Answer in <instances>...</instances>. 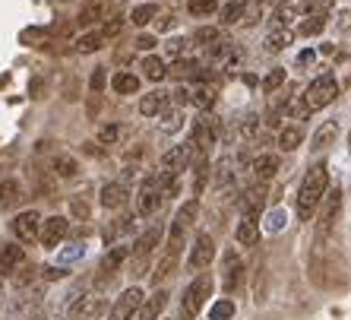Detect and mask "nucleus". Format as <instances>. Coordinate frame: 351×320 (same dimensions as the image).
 <instances>
[{
	"mask_svg": "<svg viewBox=\"0 0 351 320\" xmlns=\"http://www.w3.org/2000/svg\"><path fill=\"white\" fill-rule=\"evenodd\" d=\"M329 190V165L326 162H317L311 165V172L304 174L301 187H298V219L311 222L313 213L319 209V203H323V194Z\"/></svg>",
	"mask_w": 351,
	"mask_h": 320,
	"instance_id": "f257e3e1",
	"label": "nucleus"
},
{
	"mask_svg": "<svg viewBox=\"0 0 351 320\" xmlns=\"http://www.w3.org/2000/svg\"><path fill=\"white\" fill-rule=\"evenodd\" d=\"M213 288H215L213 276H209V273H199V276L184 288V295H180V320H193L196 314L203 311V304L209 301Z\"/></svg>",
	"mask_w": 351,
	"mask_h": 320,
	"instance_id": "f03ea898",
	"label": "nucleus"
},
{
	"mask_svg": "<svg viewBox=\"0 0 351 320\" xmlns=\"http://www.w3.org/2000/svg\"><path fill=\"white\" fill-rule=\"evenodd\" d=\"M335 95H339L335 76L323 73V76H317V80H311V86L301 92V102L307 111H319V108H326L329 102H335Z\"/></svg>",
	"mask_w": 351,
	"mask_h": 320,
	"instance_id": "7ed1b4c3",
	"label": "nucleus"
},
{
	"mask_svg": "<svg viewBox=\"0 0 351 320\" xmlns=\"http://www.w3.org/2000/svg\"><path fill=\"white\" fill-rule=\"evenodd\" d=\"M215 140H219V124H215V117L209 115V111H203V115L193 121V140H190V146H193V152L206 156Z\"/></svg>",
	"mask_w": 351,
	"mask_h": 320,
	"instance_id": "20e7f679",
	"label": "nucleus"
},
{
	"mask_svg": "<svg viewBox=\"0 0 351 320\" xmlns=\"http://www.w3.org/2000/svg\"><path fill=\"white\" fill-rule=\"evenodd\" d=\"M162 241V225H152V229L146 231V235H139L136 244L130 247V254H133V276H143V273L149 270V254L156 251V244Z\"/></svg>",
	"mask_w": 351,
	"mask_h": 320,
	"instance_id": "39448f33",
	"label": "nucleus"
},
{
	"mask_svg": "<svg viewBox=\"0 0 351 320\" xmlns=\"http://www.w3.org/2000/svg\"><path fill=\"white\" fill-rule=\"evenodd\" d=\"M215 260V241L209 231H199L190 244V254H187V270L199 273V270H209V263Z\"/></svg>",
	"mask_w": 351,
	"mask_h": 320,
	"instance_id": "423d86ee",
	"label": "nucleus"
},
{
	"mask_svg": "<svg viewBox=\"0 0 351 320\" xmlns=\"http://www.w3.org/2000/svg\"><path fill=\"white\" fill-rule=\"evenodd\" d=\"M162 187H158L156 178H146L143 181V187H139L136 194V216H143V219H149V216L158 213V206H162Z\"/></svg>",
	"mask_w": 351,
	"mask_h": 320,
	"instance_id": "0eeeda50",
	"label": "nucleus"
},
{
	"mask_svg": "<svg viewBox=\"0 0 351 320\" xmlns=\"http://www.w3.org/2000/svg\"><path fill=\"white\" fill-rule=\"evenodd\" d=\"M143 288H136V286H130L127 292H121V298L114 301V308L108 311V320H133L136 317V311H139V304H143Z\"/></svg>",
	"mask_w": 351,
	"mask_h": 320,
	"instance_id": "6e6552de",
	"label": "nucleus"
},
{
	"mask_svg": "<svg viewBox=\"0 0 351 320\" xmlns=\"http://www.w3.org/2000/svg\"><path fill=\"white\" fill-rule=\"evenodd\" d=\"M190 162H193V146H190V143H184V146H174V149H168V152H165L162 162H158V172L178 178L184 168H190Z\"/></svg>",
	"mask_w": 351,
	"mask_h": 320,
	"instance_id": "1a4fd4ad",
	"label": "nucleus"
},
{
	"mask_svg": "<svg viewBox=\"0 0 351 320\" xmlns=\"http://www.w3.org/2000/svg\"><path fill=\"white\" fill-rule=\"evenodd\" d=\"M323 213H319V222H317V235H319V241L326 238L329 231H332V225H335V219H339V209H342V190L335 187V190H326L323 194Z\"/></svg>",
	"mask_w": 351,
	"mask_h": 320,
	"instance_id": "9d476101",
	"label": "nucleus"
},
{
	"mask_svg": "<svg viewBox=\"0 0 351 320\" xmlns=\"http://www.w3.org/2000/svg\"><path fill=\"white\" fill-rule=\"evenodd\" d=\"M174 99H178V105H193L199 111H209L215 105V89L213 86H193V89L180 86V89H174Z\"/></svg>",
	"mask_w": 351,
	"mask_h": 320,
	"instance_id": "9b49d317",
	"label": "nucleus"
},
{
	"mask_svg": "<svg viewBox=\"0 0 351 320\" xmlns=\"http://www.w3.org/2000/svg\"><path fill=\"white\" fill-rule=\"evenodd\" d=\"M66 231H70V222L64 216H51V219H41V229H38V241L41 247H58L60 241L66 238Z\"/></svg>",
	"mask_w": 351,
	"mask_h": 320,
	"instance_id": "f8f14e48",
	"label": "nucleus"
},
{
	"mask_svg": "<svg viewBox=\"0 0 351 320\" xmlns=\"http://www.w3.org/2000/svg\"><path fill=\"white\" fill-rule=\"evenodd\" d=\"M101 311H105V298L101 295H80L73 304H70L66 317L70 320H95Z\"/></svg>",
	"mask_w": 351,
	"mask_h": 320,
	"instance_id": "ddd939ff",
	"label": "nucleus"
},
{
	"mask_svg": "<svg viewBox=\"0 0 351 320\" xmlns=\"http://www.w3.org/2000/svg\"><path fill=\"white\" fill-rule=\"evenodd\" d=\"M38 229H41V216L35 209H25V213H19L13 219V235L19 241H35L38 238Z\"/></svg>",
	"mask_w": 351,
	"mask_h": 320,
	"instance_id": "4468645a",
	"label": "nucleus"
},
{
	"mask_svg": "<svg viewBox=\"0 0 351 320\" xmlns=\"http://www.w3.org/2000/svg\"><path fill=\"white\" fill-rule=\"evenodd\" d=\"M266 194H269V190H266V184H263V181H256L254 187H247L244 194L237 197V206H241L244 213H254V216H260V209H263V206H266Z\"/></svg>",
	"mask_w": 351,
	"mask_h": 320,
	"instance_id": "2eb2a0df",
	"label": "nucleus"
},
{
	"mask_svg": "<svg viewBox=\"0 0 351 320\" xmlns=\"http://www.w3.org/2000/svg\"><path fill=\"white\" fill-rule=\"evenodd\" d=\"M234 238H237V244L254 247L256 241H260V219H256L254 213H244L241 222H237V229H234Z\"/></svg>",
	"mask_w": 351,
	"mask_h": 320,
	"instance_id": "dca6fc26",
	"label": "nucleus"
},
{
	"mask_svg": "<svg viewBox=\"0 0 351 320\" xmlns=\"http://www.w3.org/2000/svg\"><path fill=\"white\" fill-rule=\"evenodd\" d=\"M165 308H168V292H165V288H158V292H152L149 298H143V304H139L136 317H139V320H158Z\"/></svg>",
	"mask_w": 351,
	"mask_h": 320,
	"instance_id": "f3484780",
	"label": "nucleus"
},
{
	"mask_svg": "<svg viewBox=\"0 0 351 320\" xmlns=\"http://www.w3.org/2000/svg\"><path fill=\"white\" fill-rule=\"evenodd\" d=\"M23 260H25L23 244H3L0 247V276H13L23 266Z\"/></svg>",
	"mask_w": 351,
	"mask_h": 320,
	"instance_id": "a211bd4d",
	"label": "nucleus"
},
{
	"mask_svg": "<svg viewBox=\"0 0 351 320\" xmlns=\"http://www.w3.org/2000/svg\"><path fill=\"white\" fill-rule=\"evenodd\" d=\"M237 184V174H234V162H231V156L219 159V165H215V190L219 194H231Z\"/></svg>",
	"mask_w": 351,
	"mask_h": 320,
	"instance_id": "6ab92c4d",
	"label": "nucleus"
},
{
	"mask_svg": "<svg viewBox=\"0 0 351 320\" xmlns=\"http://www.w3.org/2000/svg\"><path fill=\"white\" fill-rule=\"evenodd\" d=\"M250 168H254V178L266 184V181H272L278 174V156H272V152H263V156L254 159V165H250Z\"/></svg>",
	"mask_w": 351,
	"mask_h": 320,
	"instance_id": "aec40b11",
	"label": "nucleus"
},
{
	"mask_svg": "<svg viewBox=\"0 0 351 320\" xmlns=\"http://www.w3.org/2000/svg\"><path fill=\"white\" fill-rule=\"evenodd\" d=\"M294 41V35H291V29L288 25H276L269 35H266V41H263V48L269 51V54H278V51H285L288 45Z\"/></svg>",
	"mask_w": 351,
	"mask_h": 320,
	"instance_id": "412c9836",
	"label": "nucleus"
},
{
	"mask_svg": "<svg viewBox=\"0 0 351 320\" xmlns=\"http://www.w3.org/2000/svg\"><path fill=\"white\" fill-rule=\"evenodd\" d=\"M101 206H105V209H121L123 203H127V187H123V184H117V181H111V184H105V187H101Z\"/></svg>",
	"mask_w": 351,
	"mask_h": 320,
	"instance_id": "4be33fe9",
	"label": "nucleus"
},
{
	"mask_svg": "<svg viewBox=\"0 0 351 320\" xmlns=\"http://www.w3.org/2000/svg\"><path fill=\"white\" fill-rule=\"evenodd\" d=\"M168 105V92H146L143 99H139V115H146V117H156L162 108Z\"/></svg>",
	"mask_w": 351,
	"mask_h": 320,
	"instance_id": "5701e85b",
	"label": "nucleus"
},
{
	"mask_svg": "<svg viewBox=\"0 0 351 320\" xmlns=\"http://www.w3.org/2000/svg\"><path fill=\"white\" fill-rule=\"evenodd\" d=\"M335 137H339V124H335V121H326V124H323V127H319V130L311 137V149H313V152H323L329 143H335Z\"/></svg>",
	"mask_w": 351,
	"mask_h": 320,
	"instance_id": "b1692460",
	"label": "nucleus"
},
{
	"mask_svg": "<svg viewBox=\"0 0 351 320\" xmlns=\"http://www.w3.org/2000/svg\"><path fill=\"white\" fill-rule=\"evenodd\" d=\"M184 127V111L180 108H162L158 111V130L162 133H178Z\"/></svg>",
	"mask_w": 351,
	"mask_h": 320,
	"instance_id": "393cba45",
	"label": "nucleus"
},
{
	"mask_svg": "<svg viewBox=\"0 0 351 320\" xmlns=\"http://www.w3.org/2000/svg\"><path fill=\"white\" fill-rule=\"evenodd\" d=\"M304 143V130L301 127H282V130H278V149H282V152H294V149L301 146Z\"/></svg>",
	"mask_w": 351,
	"mask_h": 320,
	"instance_id": "a878e982",
	"label": "nucleus"
},
{
	"mask_svg": "<svg viewBox=\"0 0 351 320\" xmlns=\"http://www.w3.org/2000/svg\"><path fill=\"white\" fill-rule=\"evenodd\" d=\"M247 16V0H234L221 10V25H241Z\"/></svg>",
	"mask_w": 351,
	"mask_h": 320,
	"instance_id": "bb28decb",
	"label": "nucleus"
},
{
	"mask_svg": "<svg viewBox=\"0 0 351 320\" xmlns=\"http://www.w3.org/2000/svg\"><path fill=\"white\" fill-rule=\"evenodd\" d=\"M111 89H114L117 95H133V92H139V76H133V73H114V80H111Z\"/></svg>",
	"mask_w": 351,
	"mask_h": 320,
	"instance_id": "cd10ccee",
	"label": "nucleus"
},
{
	"mask_svg": "<svg viewBox=\"0 0 351 320\" xmlns=\"http://www.w3.org/2000/svg\"><path fill=\"white\" fill-rule=\"evenodd\" d=\"M143 73H146V80L162 82L165 76H168V67H165V60H162V58H156V54H149V58L143 60Z\"/></svg>",
	"mask_w": 351,
	"mask_h": 320,
	"instance_id": "c85d7f7f",
	"label": "nucleus"
},
{
	"mask_svg": "<svg viewBox=\"0 0 351 320\" xmlns=\"http://www.w3.org/2000/svg\"><path fill=\"white\" fill-rule=\"evenodd\" d=\"M127 257H130V247H123V244L111 247V251H108V254H105V260H101V270H105L108 276H111V273H114L117 266H121V263L127 260Z\"/></svg>",
	"mask_w": 351,
	"mask_h": 320,
	"instance_id": "c756f323",
	"label": "nucleus"
},
{
	"mask_svg": "<svg viewBox=\"0 0 351 320\" xmlns=\"http://www.w3.org/2000/svg\"><path fill=\"white\" fill-rule=\"evenodd\" d=\"M16 200H19V181H13V178L0 181V209H10Z\"/></svg>",
	"mask_w": 351,
	"mask_h": 320,
	"instance_id": "7c9ffc66",
	"label": "nucleus"
},
{
	"mask_svg": "<svg viewBox=\"0 0 351 320\" xmlns=\"http://www.w3.org/2000/svg\"><path fill=\"white\" fill-rule=\"evenodd\" d=\"M168 73H174V76H180V80H184V76H193V80H199V73H203V67L196 64V60H184V58H178L174 60V67L171 70H168Z\"/></svg>",
	"mask_w": 351,
	"mask_h": 320,
	"instance_id": "2f4dec72",
	"label": "nucleus"
},
{
	"mask_svg": "<svg viewBox=\"0 0 351 320\" xmlns=\"http://www.w3.org/2000/svg\"><path fill=\"white\" fill-rule=\"evenodd\" d=\"M285 80H288L285 67H276V70H269V73L263 76L260 89H263V92H278V89H282V86H285Z\"/></svg>",
	"mask_w": 351,
	"mask_h": 320,
	"instance_id": "473e14b6",
	"label": "nucleus"
},
{
	"mask_svg": "<svg viewBox=\"0 0 351 320\" xmlns=\"http://www.w3.org/2000/svg\"><path fill=\"white\" fill-rule=\"evenodd\" d=\"M196 216H199V200H187V203L178 209L174 222H178V225H184V229H190V225L196 222Z\"/></svg>",
	"mask_w": 351,
	"mask_h": 320,
	"instance_id": "72a5a7b5",
	"label": "nucleus"
},
{
	"mask_svg": "<svg viewBox=\"0 0 351 320\" xmlns=\"http://www.w3.org/2000/svg\"><path fill=\"white\" fill-rule=\"evenodd\" d=\"M215 10H219V3L215 0H190L187 3V13L196 19H206V16H215Z\"/></svg>",
	"mask_w": 351,
	"mask_h": 320,
	"instance_id": "f704fd0d",
	"label": "nucleus"
},
{
	"mask_svg": "<svg viewBox=\"0 0 351 320\" xmlns=\"http://www.w3.org/2000/svg\"><path fill=\"white\" fill-rule=\"evenodd\" d=\"M156 13H158L156 3H139V7H133L130 23L133 25H146V23H152V19H156Z\"/></svg>",
	"mask_w": 351,
	"mask_h": 320,
	"instance_id": "c9c22d12",
	"label": "nucleus"
},
{
	"mask_svg": "<svg viewBox=\"0 0 351 320\" xmlns=\"http://www.w3.org/2000/svg\"><path fill=\"white\" fill-rule=\"evenodd\" d=\"M323 29H326V13H311V16L301 23V35H307V38H311V35H319Z\"/></svg>",
	"mask_w": 351,
	"mask_h": 320,
	"instance_id": "e433bc0d",
	"label": "nucleus"
},
{
	"mask_svg": "<svg viewBox=\"0 0 351 320\" xmlns=\"http://www.w3.org/2000/svg\"><path fill=\"white\" fill-rule=\"evenodd\" d=\"M234 301L231 298H221V301H215L213 308H209V320H231L234 317Z\"/></svg>",
	"mask_w": 351,
	"mask_h": 320,
	"instance_id": "4c0bfd02",
	"label": "nucleus"
},
{
	"mask_svg": "<svg viewBox=\"0 0 351 320\" xmlns=\"http://www.w3.org/2000/svg\"><path fill=\"white\" fill-rule=\"evenodd\" d=\"M101 45H105L101 32H86L80 41H76V51H80V54H92V51H98Z\"/></svg>",
	"mask_w": 351,
	"mask_h": 320,
	"instance_id": "58836bf2",
	"label": "nucleus"
},
{
	"mask_svg": "<svg viewBox=\"0 0 351 320\" xmlns=\"http://www.w3.org/2000/svg\"><path fill=\"white\" fill-rule=\"evenodd\" d=\"M301 13V3H294V0H288V3H282V7L276 10V19H278V25H288L294 16Z\"/></svg>",
	"mask_w": 351,
	"mask_h": 320,
	"instance_id": "ea45409f",
	"label": "nucleus"
},
{
	"mask_svg": "<svg viewBox=\"0 0 351 320\" xmlns=\"http://www.w3.org/2000/svg\"><path fill=\"white\" fill-rule=\"evenodd\" d=\"M76 168H80V165H76V159H70V156H58V159H54V172H58L60 178H73Z\"/></svg>",
	"mask_w": 351,
	"mask_h": 320,
	"instance_id": "a19ab883",
	"label": "nucleus"
},
{
	"mask_svg": "<svg viewBox=\"0 0 351 320\" xmlns=\"http://www.w3.org/2000/svg\"><path fill=\"white\" fill-rule=\"evenodd\" d=\"M174 263H178V254H165L162 260H158V270H156V276H152V279H165V276H171L174 273Z\"/></svg>",
	"mask_w": 351,
	"mask_h": 320,
	"instance_id": "79ce46f5",
	"label": "nucleus"
},
{
	"mask_svg": "<svg viewBox=\"0 0 351 320\" xmlns=\"http://www.w3.org/2000/svg\"><path fill=\"white\" fill-rule=\"evenodd\" d=\"M219 38H221V32H219V29H213V25H209V29H199V32L193 35L196 45H206V48H213Z\"/></svg>",
	"mask_w": 351,
	"mask_h": 320,
	"instance_id": "37998d69",
	"label": "nucleus"
},
{
	"mask_svg": "<svg viewBox=\"0 0 351 320\" xmlns=\"http://www.w3.org/2000/svg\"><path fill=\"white\" fill-rule=\"evenodd\" d=\"M101 13H105V3H89V7H82V13H80V23H98L101 19Z\"/></svg>",
	"mask_w": 351,
	"mask_h": 320,
	"instance_id": "c03bdc74",
	"label": "nucleus"
},
{
	"mask_svg": "<svg viewBox=\"0 0 351 320\" xmlns=\"http://www.w3.org/2000/svg\"><path fill=\"white\" fill-rule=\"evenodd\" d=\"M82 254H86V244H70L58 254V263H73V260H80Z\"/></svg>",
	"mask_w": 351,
	"mask_h": 320,
	"instance_id": "a18cd8bd",
	"label": "nucleus"
},
{
	"mask_svg": "<svg viewBox=\"0 0 351 320\" xmlns=\"http://www.w3.org/2000/svg\"><path fill=\"white\" fill-rule=\"evenodd\" d=\"M117 137H121V127H117V124H108V127H101V130H98V143H101V146L117 143Z\"/></svg>",
	"mask_w": 351,
	"mask_h": 320,
	"instance_id": "49530a36",
	"label": "nucleus"
},
{
	"mask_svg": "<svg viewBox=\"0 0 351 320\" xmlns=\"http://www.w3.org/2000/svg\"><path fill=\"white\" fill-rule=\"evenodd\" d=\"M121 29H123V19L121 16H111L105 25H101V38H105V41L114 38V35H121Z\"/></svg>",
	"mask_w": 351,
	"mask_h": 320,
	"instance_id": "de8ad7c7",
	"label": "nucleus"
},
{
	"mask_svg": "<svg viewBox=\"0 0 351 320\" xmlns=\"http://www.w3.org/2000/svg\"><path fill=\"white\" fill-rule=\"evenodd\" d=\"M184 48H187V41H184V38H171L168 45H165L168 58H180V54H184Z\"/></svg>",
	"mask_w": 351,
	"mask_h": 320,
	"instance_id": "09e8293b",
	"label": "nucleus"
},
{
	"mask_svg": "<svg viewBox=\"0 0 351 320\" xmlns=\"http://www.w3.org/2000/svg\"><path fill=\"white\" fill-rule=\"evenodd\" d=\"M282 219H288V216L282 213V209H276V213L269 216V222H266V229H269V231H278V229H282Z\"/></svg>",
	"mask_w": 351,
	"mask_h": 320,
	"instance_id": "8fccbe9b",
	"label": "nucleus"
},
{
	"mask_svg": "<svg viewBox=\"0 0 351 320\" xmlns=\"http://www.w3.org/2000/svg\"><path fill=\"white\" fill-rule=\"evenodd\" d=\"M136 48H139V51L156 48V38H152V35H139V38H136Z\"/></svg>",
	"mask_w": 351,
	"mask_h": 320,
	"instance_id": "3c124183",
	"label": "nucleus"
},
{
	"mask_svg": "<svg viewBox=\"0 0 351 320\" xmlns=\"http://www.w3.org/2000/svg\"><path fill=\"white\" fill-rule=\"evenodd\" d=\"M101 86H105V70H95V73H92V89H101Z\"/></svg>",
	"mask_w": 351,
	"mask_h": 320,
	"instance_id": "603ef678",
	"label": "nucleus"
},
{
	"mask_svg": "<svg viewBox=\"0 0 351 320\" xmlns=\"http://www.w3.org/2000/svg\"><path fill=\"white\" fill-rule=\"evenodd\" d=\"M66 276V270H58V266H45V279H60Z\"/></svg>",
	"mask_w": 351,
	"mask_h": 320,
	"instance_id": "864d4df0",
	"label": "nucleus"
},
{
	"mask_svg": "<svg viewBox=\"0 0 351 320\" xmlns=\"http://www.w3.org/2000/svg\"><path fill=\"white\" fill-rule=\"evenodd\" d=\"M313 58H317L313 51H301V54H298V67H307V64H313Z\"/></svg>",
	"mask_w": 351,
	"mask_h": 320,
	"instance_id": "5fc2aeb1",
	"label": "nucleus"
},
{
	"mask_svg": "<svg viewBox=\"0 0 351 320\" xmlns=\"http://www.w3.org/2000/svg\"><path fill=\"white\" fill-rule=\"evenodd\" d=\"M351 25V13L345 10V13H339V29H348Z\"/></svg>",
	"mask_w": 351,
	"mask_h": 320,
	"instance_id": "6e6d98bb",
	"label": "nucleus"
},
{
	"mask_svg": "<svg viewBox=\"0 0 351 320\" xmlns=\"http://www.w3.org/2000/svg\"><path fill=\"white\" fill-rule=\"evenodd\" d=\"M0 295H3V286H0Z\"/></svg>",
	"mask_w": 351,
	"mask_h": 320,
	"instance_id": "4d7b16f0",
	"label": "nucleus"
},
{
	"mask_svg": "<svg viewBox=\"0 0 351 320\" xmlns=\"http://www.w3.org/2000/svg\"><path fill=\"white\" fill-rule=\"evenodd\" d=\"M178 320H180V317H178Z\"/></svg>",
	"mask_w": 351,
	"mask_h": 320,
	"instance_id": "13d9d810",
	"label": "nucleus"
}]
</instances>
